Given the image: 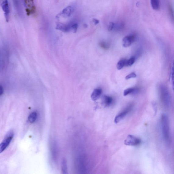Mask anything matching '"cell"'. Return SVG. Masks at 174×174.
I'll return each instance as SVG.
<instances>
[{"instance_id":"cell-10","label":"cell","mask_w":174,"mask_h":174,"mask_svg":"<svg viewBox=\"0 0 174 174\" xmlns=\"http://www.w3.org/2000/svg\"><path fill=\"white\" fill-rule=\"evenodd\" d=\"M135 37L133 35H127L122 39V45L124 47L130 46L134 41Z\"/></svg>"},{"instance_id":"cell-4","label":"cell","mask_w":174,"mask_h":174,"mask_svg":"<svg viewBox=\"0 0 174 174\" xmlns=\"http://www.w3.org/2000/svg\"><path fill=\"white\" fill-rule=\"evenodd\" d=\"M24 1L27 15L29 16L34 13L36 11V7L34 0H24Z\"/></svg>"},{"instance_id":"cell-16","label":"cell","mask_w":174,"mask_h":174,"mask_svg":"<svg viewBox=\"0 0 174 174\" xmlns=\"http://www.w3.org/2000/svg\"><path fill=\"white\" fill-rule=\"evenodd\" d=\"M152 7L154 9L158 10L160 7L159 0H150Z\"/></svg>"},{"instance_id":"cell-5","label":"cell","mask_w":174,"mask_h":174,"mask_svg":"<svg viewBox=\"0 0 174 174\" xmlns=\"http://www.w3.org/2000/svg\"><path fill=\"white\" fill-rule=\"evenodd\" d=\"M141 142L139 138L133 135H129L125 140L124 143L126 145L136 146L139 145Z\"/></svg>"},{"instance_id":"cell-27","label":"cell","mask_w":174,"mask_h":174,"mask_svg":"<svg viewBox=\"0 0 174 174\" xmlns=\"http://www.w3.org/2000/svg\"><path fill=\"white\" fill-rule=\"evenodd\" d=\"M0 90H1V92H0V95L2 96L4 93V89L2 86H1L0 87Z\"/></svg>"},{"instance_id":"cell-8","label":"cell","mask_w":174,"mask_h":174,"mask_svg":"<svg viewBox=\"0 0 174 174\" xmlns=\"http://www.w3.org/2000/svg\"><path fill=\"white\" fill-rule=\"evenodd\" d=\"M73 8L71 6H68L64 9L60 13L58 14L56 17L58 18L60 17L67 18L71 16L73 13Z\"/></svg>"},{"instance_id":"cell-2","label":"cell","mask_w":174,"mask_h":174,"mask_svg":"<svg viewBox=\"0 0 174 174\" xmlns=\"http://www.w3.org/2000/svg\"><path fill=\"white\" fill-rule=\"evenodd\" d=\"M161 97L164 104L166 107H169L171 103V98L169 92L166 87L161 85L160 87Z\"/></svg>"},{"instance_id":"cell-24","label":"cell","mask_w":174,"mask_h":174,"mask_svg":"<svg viewBox=\"0 0 174 174\" xmlns=\"http://www.w3.org/2000/svg\"><path fill=\"white\" fill-rule=\"evenodd\" d=\"M169 11H170V13L171 14V17H172V20H174V14L173 13V9L171 7V6H169Z\"/></svg>"},{"instance_id":"cell-28","label":"cell","mask_w":174,"mask_h":174,"mask_svg":"<svg viewBox=\"0 0 174 174\" xmlns=\"http://www.w3.org/2000/svg\"><path fill=\"white\" fill-rule=\"evenodd\" d=\"M100 45L101 47L104 49H106V48H107V45H106L105 43H101L100 44Z\"/></svg>"},{"instance_id":"cell-19","label":"cell","mask_w":174,"mask_h":174,"mask_svg":"<svg viewBox=\"0 0 174 174\" xmlns=\"http://www.w3.org/2000/svg\"><path fill=\"white\" fill-rule=\"evenodd\" d=\"M78 25L77 23H71V31L76 33L77 31Z\"/></svg>"},{"instance_id":"cell-13","label":"cell","mask_w":174,"mask_h":174,"mask_svg":"<svg viewBox=\"0 0 174 174\" xmlns=\"http://www.w3.org/2000/svg\"><path fill=\"white\" fill-rule=\"evenodd\" d=\"M113 102L112 97L109 96H104L103 98V103L104 106L106 107L110 106Z\"/></svg>"},{"instance_id":"cell-23","label":"cell","mask_w":174,"mask_h":174,"mask_svg":"<svg viewBox=\"0 0 174 174\" xmlns=\"http://www.w3.org/2000/svg\"><path fill=\"white\" fill-rule=\"evenodd\" d=\"M152 105L153 109H154V114L155 115H156L157 113L158 109L157 104L156 103V102H153L152 103Z\"/></svg>"},{"instance_id":"cell-7","label":"cell","mask_w":174,"mask_h":174,"mask_svg":"<svg viewBox=\"0 0 174 174\" xmlns=\"http://www.w3.org/2000/svg\"><path fill=\"white\" fill-rule=\"evenodd\" d=\"M1 5L2 10L4 12L6 21L9 22V19L10 7L8 0H1Z\"/></svg>"},{"instance_id":"cell-15","label":"cell","mask_w":174,"mask_h":174,"mask_svg":"<svg viewBox=\"0 0 174 174\" xmlns=\"http://www.w3.org/2000/svg\"><path fill=\"white\" fill-rule=\"evenodd\" d=\"M38 114L36 112H34L31 113L28 116V119L29 121L31 123L34 122L37 118Z\"/></svg>"},{"instance_id":"cell-20","label":"cell","mask_w":174,"mask_h":174,"mask_svg":"<svg viewBox=\"0 0 174 174\" xmlns=\"http://www.w3.org/2000/svg\"><path fill=\"white\" fill-rule=\"evenodd\" d=\"M135 60H136V59L134 57H132L129 60L127 61L126 66H131L133 65L135 62Z\"/></svg>"},{"instance_id":"cell-18","label":"cell","mask_w":174,"mask_h":174,"mask_svg":"<svg viewBox=\"0 0 174 174\" xmlns=\"http://www.w3.org/2000/svg\"><path fill=\"white\" fill-rule=\"evenodd\" d=\"M136 89L133 88H129L125 90L124 92V95L125 96H127L129 94H130L136 91Z\"/></svg>"},{"instance_id":"cell-14","label":"cell","mask_w":174,"mask_h":174,"mask_svg":"<svg viewBox=\"0 0 174 174\" xmlns=\"http://www.w3.org/2000/svg\"><path fill=\"white\" fill-rule=\"evenodd\" d=\"M61 169L63 174H67L68 173L67 161L65 159H64L62 161L61 165Z\"/></svg>"},{"instance_id":"cell-17","label":"cell","mask_w":174,"mask_h":174,"mask_svg":"<svg viewBox=\"0 0 174 174\" xmlns=\"http://www.w3.org/2000/svg\"><path fill=\"white\" fill-rule=\"evenodd\" d=\"M126 60L124 59L121 60L119 61L117 65V68L118 70H121L125 67V66L127 65Z\"/></svg>"},{"instance_id":"cell-6","label":"cell","mask_w":174,"mask_h":174,"mask_svg":"<svg viewBox=\"0 0 174 174\" xmlns=\"http://www.w3.org/2000/svg\"><path fill=\"white\" fill-rule=\"evenodd\" d=\"M132 106L130 105L128 106L124 110L120 112L115 117L114 122L115 124H118L129 113L132 109Z\"/></svg>"},{"instance_id":"cell-1","label":"cell","mask_w":174,"mask_h":174,"mask_svg":"<svg viewBox=\"0 0 174 174\" xmlns=\"http://www.w3.org/2000/svg\"><path fill=\"white\" fill-rule=\"evenodd\" d=\"M162 131L164 139L167 143L170 140L169 118L165 114H163L161 117Z\"/></svg>"},{"instance_id":"cell-26","label":"cell","mask_w":174,"mask_h":174,"mask_svg":"<svg viewBox=\"0 0 174 174\" xmlns=\"http://www.w3.org/2000/svg\"><path fill=\"white\" fill-rule=\"evenodd\" d=\"M92 22H93L95 25L98 24L100 23V21L97 19H92Z\"/></svg>"},{"instance_id":"cell-12","label":"cell","mask_w":174,"mask_h":174,"mask_svg":"<svg viewBox=\"0 0 174 174\" xmlns=\"http://www.w3.org/2000/svg\"><path fill=\"white\" fill-rule=\"evenodd\" d=\"M102 92L100 89H96L94 90L91 96V98L93 101H96L98 100L100 97Z\"/></svg>"},{"instance_id":"cell-9","label":"cell","mask_w":174,"mask_h":174,"mask_svg":"<svg viewBox=\"0 0 174 174\" xmlns=\"http://www.w3.org/2000/svg\"><path fill=\"white\" fill-rule=\"evenodd\" d=\"M71 23L65 24L61 23H57L56 25V29L64 32H68L71 31Z\"/></svg>"},{"instance_id":"cell-21","label":"cell","mask_w":174,"mask_h":174,"mask_svg":"<svg viewBox=\"0 0 174 174\" xmlns=\"http://www.w3.org/2000/svg\"><path fill=\"white\" fill-rule=\"evenodd\" d=\"M172 81L173 89L174 90V60L173 63L172 74Z\"/></svg>"},{"instance_id":"cell-22","label":"cell","mask_w":174,"mask_h":174,"mask_svg":"<svg viewBox=\"0 0 174 174\" xmlns=\"http://www.w3.org/2000/svg\"><path fill=\"white\" fill-rule=\"evenodd\" d=\"M136 74L134 73H131L130 74L128 75L126 77H125V79L128 80L132 78H135L136 77Z\"/></svg>"},{"instance_id":"cell-25","label":"cell","mask_w":174,"mask_h":174,"mask_svg":"<svg viewBox=\"0 0 174 174\" xmlns=\"http://www.w3.org/2000/svg\"><path fill=\"white\" fill-rule=\"evenodd\" d=\"M114 26V24L113 22H110L109 23V24L108 26V31H112L113 29Z\"/></svg>"},{"instance_id":"cell-11","label":"cell","mask_w":174,"mask_h":174,"mask_svg":"<svg viewBox=\"0 0 174 174\" xmlns=\"http://www.w3.org/2000/svg\"><path fill=\"white\" fill-rule=\"evenodd\" d=\"M53 141L51 145V155L53 160L55 161L56 160L58 156V147L56 142Z\"/></svg>"},{"instance_id":"cell-3","label":"cell","mask_w":174,"mask_h":174,"mask_svg":"<svg viewBox=\"0 0 174 174\" xmlns=\"http://www.w3.org/2000/svg\"><path fill=\"white\" fill-rule=\"evenodd\" d=\"M13 133L10 132L8 133L0 145V153H2L7 148L13 140Z\"/></svg>"}]
</instances>
